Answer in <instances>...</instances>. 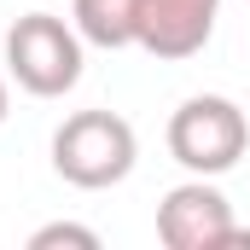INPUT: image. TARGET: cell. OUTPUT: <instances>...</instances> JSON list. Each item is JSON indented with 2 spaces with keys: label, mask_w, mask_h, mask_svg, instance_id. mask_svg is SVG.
I'll return each instance as SVG.
<instances>
[{
  "label": "cell",
  "mask_w": 250,
  "mask_h": 250,
  "mask_svg": "<svg viewBox=\"0 0 250 250\" xmlns=\"http://www.w3.org/2000/svg\"><path fill=\"white\" fill-rule=\"evenodd\" d=\"M134 163H140V140L117 111H76L53 134V169H59V181L82 192L123 187Z\"/></svg>",
  "instance_id": "obj_1"
},
{
  "label": "cell",
  "mask_w": 250,
  "mask_h": 250,
  "mask_svg": "<svg viewBox=\"0 0 250 250\" xmlns=\"http://www.w3.org/2000/svg\"><path fill=\"white\" fill-rule=\"evenodd\" d=\"M6 76L35 93V99H64L82 82V35L53 12H23L6 29Z\"/></svg>",
  "instance_id": "obj_2"
},
{
  "label": "cell",
  "mask_w": 250,
  "mask_h": 250,
  "mask_svg": "<svg viewBox=\"0 0 250 250\" xmlns=\"http://www.w3.org/2000/svg\"><path fill=\"white\" fill-rule=\"evenodd\" d=\"M245 146H250V117L227 93H192L169 117V157L187 175H209L215 181V175L239 169Z\"/></svg>",
  "instance_id": "obj_3"
},
{
  "label": "cell",
  "mask_w": 250,
  "mask_h": 250,
  "mask_svg": "<svg viewBox=\"0 0 250 250\" xmlns=\"http://www.w3.org/2000/svg\"><path fill=\"white\" fill-rule=\"evenodd\" d=\"M233 204L221 198V187L209 175H192L175 192H163L157 204V239L169 250H221L233 245Z\"/></svg>",
  "instance_id": "obj_4"
},
{
  "label": "cell",
  "mask_w": 250,
  "mask_h": 250,
  "mask_svg": "<svg viewBox=\"0 0 250 250\" xmlns=\"http://www.w3.org/2000/svg\"><path fill=\"white\" fill-rule=\"evenodd\" d=\"M215 18H221V0H140V41L134 47H146L163 64H181L209 47Z\"/></svg>",
  "instance_id": "obj_5"
},
{
  "label": "cell",
  "mask_w": 250,
  "mask_h": 250,
  "mask_svg": "<svg viewBox=\"0 0 250 250\" xmlns=\"http://www.w3.org/2000/svg\"><path fill=\"white\" fill-rule=\"evenodd\" d=\"M70 23L87 47H134L140 41V0H76L70 6Z\"/></svg>",
  "instance_id": "obj_6"
},
{
  "label": "cell",
  "mask_w": 250,
  "mask_h": 250,
  "mask_svg": "<svg viewBox=\"0 0 250 250\" xmlns=\"http://www.w3.org/2000/svg\"><path fill=\"white\" fill-rule=\"evenodd\" d=\"M59 245L99 250V233H93V227H76V221H53V227H35V233H29V250H59Z\"/></svg>",
  "instance_id": "obj_7"
},
{
  "label": "cell",
  "mask_w": 250,
  "mask_h": 250,
  "mask_svg": "<svg viewBox=\"0 0 250 250\" xmlns=\"http://www.w3.org/2000/svg\"><path fill=\"white\" fill-rule=\"evenodd\" d=\"M6 111H12V93H6V76H0V123H6Z\"/></svg>",
  "instance_id": "obj_8"
}]
</instances>
